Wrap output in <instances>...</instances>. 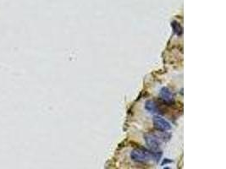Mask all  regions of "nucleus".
Instances as JSON below:
<instances>
[{"label": "nucleus", "mask_w": 226, "mask_h": 169, "mask_svg": "<svg viewBox=\"0 0 226 169\" xmlns=\"http://www.w3.org/2000/svg\"><path fill=\"white\" fill-rule=\"evenodd\" d=\"M160 96H161V98L165 102H171L174 100V95H173V93L171 92L170 90L166 88V87H163L161 90Z\"/></svg>", "instance_id": "4"}, {"label": "nucleus", "mask_w": 226, "mask_h": 169, "mask_svg": "<svg viewBox=\"0 0 226 169\" xmlns=\"http://www.w3.org/2000/svg\"><path fill=\"white\" fill-rule=\"evenodd\" d=\"M153 125L159 130L163 131V132H166L171 129V125L169 122L159 116H156L153 118Z\"/></svg>", "instance_id": "3"}, {"label": "nucleus", "mask_w": 226, "mask_h": 169, "mask_svg": "<svg viewBox=\"0 0 226 169\" xmlns=\"http://www.w3.org/2000/svg\"><path fill=\"white\" fill-rule=\"evenodd\" d=\"M131 158L136 163H146L152 158V152L145 148H137L131 151Z\"/></svg>", "instance_id": "1"}, {"label": "nucleus", "mask_w": 226, "mask_h": 169, "mask_svg": "<svg viewBox=\"0 0 226 169\" xmlns=\"http://www.w3.org/2000/svg\"><path fill=\"white\" fill-rule=\"evenodd\" d=\"M164 169H169V168H168V167H165V168H164Z\"/></svg>", "instance_id": "7"}, {"label": "nucleus", "mask_w": 226, "mask_h": 169, "mask_svg": "<svg viewBox=\"0 0 226 169\" xmlns=\"http://www.w3.org/2000/svg\"><path fill=\"white\" fill-rule=\"evenodd\" d=\"M144 140L146 141V145L149 146L150 149L153 150V152L158 151L160 149V146H161L160 139L155 134H146L144 136Z\"/></svg>", "instance_id": "2"}, {"label": "nucleus", "mask_w": 226, "mask_h": 169, "mask_svg": "<svg viewBox=\"0 0 226 169\" xmlns=\"http://www.w3.org/2000/svg\"><path fill=\"white\" fill-rule=\"evenodd\" d=\"M172 161H170V160H168V159H165L164 161H163V163H162L163 165H164V164H166V163H171Z\"/></svg>", "instance_id": "6"}, {"label": "nucleus", "mask_w": 226, "mask_h": 169, "mask_svg": "<svg viewBox=\"0 0 226 169\" xmlns=\"http://www.w3.org/2000/svg\"><path fill=\"white\" fill-rule=\"evenodd\" d=\"M146 109L149 112L154 113V112H157V111H158V106L153 101H148L146 103Z\"/></svg>", "instance_id": "5"}]
</instances>
